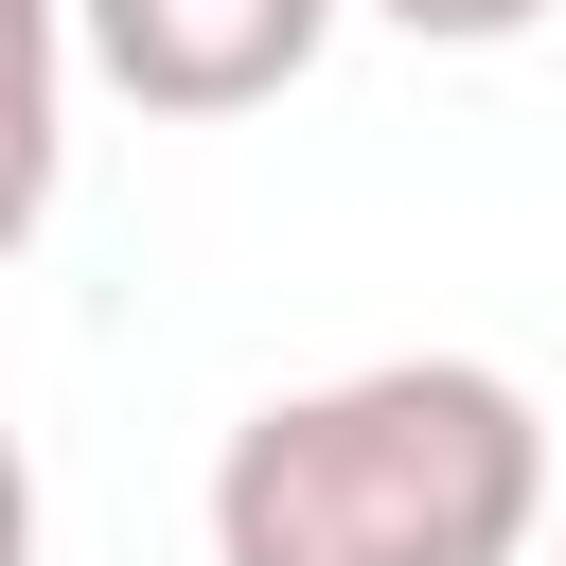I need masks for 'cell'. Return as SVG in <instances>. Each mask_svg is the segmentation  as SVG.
Instances as JSON below:
<instances>
[{
    "label": "cell",
    "mask_w": 566,
    "mask_h": 566,
    "mask_svg": "<svg viewBox=\"0 0 566 566\" xmlns=\"http://www.w3.org/2000/svg\"><path fill=\"white\" fill-rule=\"evenodd\" d=\"M212 566H548V407L495 354H371L212 442Z\"/></svg>",
    "instance_id": "6da1fadb"
},
{
    "label": "cell",
    "mask_w": 566,
    "mask_h": 566,
    "mask_svg": "<svg viewBox=\"0 0 566 566\" xmlns=\"http://www.w3.org/2000/svg\"><path fill=\"white\" fill-rule=\"evenodd\" d=\"M318 35H336L318 0H88V18H71V53H88L124 106H159V124H230V106L301 88Z\"/></svg>",
    "instance_id": "7a4b0ae2"
},
{
    "label": "cell",
    "mask_w": 566,
    "mask_h": 566,
    "mask_svg": "<svg viewBox=\"0 0 566 566\" xmlns=\"http://www.w3.org/2000/svg\"><path fill=\"white\" fill-rule=\"evenodd\" d=\"M548 566H566V531H548Z\"/></svg>",
    "instance_id": "3957f363"
}]
</instances>
